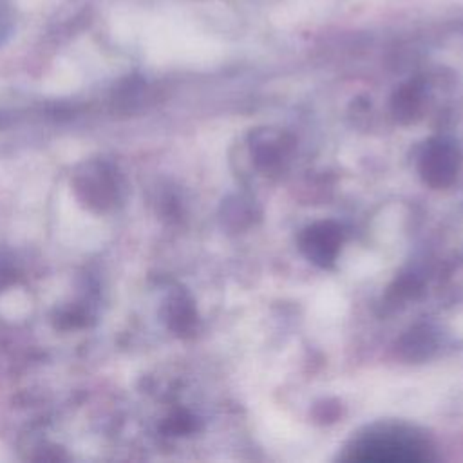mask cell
<instances>
[{"mask_svg":"<svg viewBox=\"0 0 463 463\" xmlns=\"http://www.w3.org/2000/svg\"><path fill=\"white\" fill-rule=\"evenodd\" d=\"M461 166V154L459 150L445 141H436L430 143L421 156L420 161V172L425 179L434 188H441L450 184Z\"/></svg>","mask_w":463,"mask_h":463,"instance_id":"obj_1","label":"cell"},{"mask_svg":"<svg viewBox=\"0 0 463 463\" xmlns=\"http://www.w3.org/2000/svg\"><path fill=\"white\" fill-rule=\"evenodd\" d=\"M356 461H376V463H411L423 461L425 454L409 441L394 438H373L358 445L351 456Z\"/></svg>","mask_w":463,"mask_h":463,"instance_id":"obj_2","label":"cell"},{"mask_svg":"<svg viewBox=\"0 0 463 463\" xmlns=\"http://www.w3.org/2000/svg\"><path fill=\"white\" fill-rule=\"evenodd\" d=\"M340 228L333 222H317L306 228L300 235L302 251L318 266H329L335 260L340 250Z\"/></svg>","mask_w":463,"mask_h":463,"instance_id":"obj_3","label":"cell"},{"mask_svg":"<svg viewBox=\"0 0 463 463\" xmlns=\"http://www.w3.org/2000/svg\"><path fill=\"white\" fill-rule=\"evenodd\" d=\"M421 105V89L416 83H407L396 90L392 98V110L400 119H411Z\"/></svg>","mask_w":463,"mask_h":463,"instance_id":"obj_4","label":"cell"}]
</instances>
